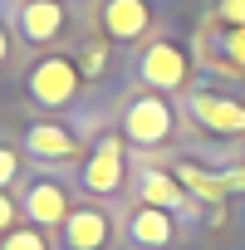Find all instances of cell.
<instances>
[{"mask_svg":"<svg viewBox=\"0 0 245 250\" xmlns=\"http://www.w3.org/2000/svg\"><path fill=\"white\" fill-rule=\"evenodd\" d=\"M25 147L35 157H44V162H69V157L83 152V138L74 128H59V123H35V128L25 133Z\"/></svg>","mask_w":245,"mask_h":250,"instance_id":"cell-8","label":"cell"},{"mask_svg":"<svg viewBox=\"0 0 245 250\" xmlns=\"http://www.w3.org/2000/svg\"><path fill=\"white\" fill-rule=\"evenodd\" d=\"M138 74H143V83H152V88H182V83H186V74H191V59H186V49H182V44L157 40V44H147V49H143Z\"/></svg>","mask_w":245,"mask_h":250,"instance_id":"cell-3","label":"cell"},{"mask_svg":"<svg viewBox=\"0 0 245 250\" xmlns=\"http://www.w3.org/2000/svg\"><path fill=\"white\" fill-rule=\"evenodd\" d=\"M0 250H49V245H44V235H40V230L30 226V230H10Z\"/></svg>","mask_w":245,"mask_h":250,"instance_id":"cell-15","label":"cell"},{"mask_svg":"<svg viewBox=\"0 0 245 250\" xmlns=\"http://www.w3.org/2000/svg\"><path fill=\"white\" fill-rule=\"evenodd\" d=\"M69 196H64V187L59 182H35L30 191H25V216L35 221V226H64L69 221Z\"/></svg>","mask_w":245,"mask_h":250,"instance_id":"cell-10","label":"cell"},{"mask_svg":"<svg viewBox=\"0 0 245 250\" xmlns=\"http://www.w3.org/2000/svg\"><path fill=\"white\" fill-rule=\"evenodd\" d=\"M25 88H30L35 103H44V108H64V103L79 98L83 74H79V64H74L69 54H44V59L25 74Z\"/></svg>","mask_w":245,"mask_h":250,"instance_id":"cell-1","label":"cell"},{"mask_svg":"<svg viewBox=\"0 0 245 250\" xmlns=\"http://www.w3.org/2000/svg\"><path fill=\"white\" fill-rule=\"evenodd\" d=\"M191 118L211 133H230V138L245 133V103L230 93H191Z\"/></svg>","mask_w":245,"mask_h":250,"instance_id":"cell-4","label":"cell"},{"mask_svg":"<svg viewBox=\"0 0 245 250\" xmlns=\"http://www.w3.org/2000/svg\"><path fill=\"white\" fill-rule=\"evenodd\" d=\"M221 182H225V191H245V167H225Z\"/></svg>","mask_w":245,"mask_h":250,"instance_id":"cell-20","label":"cell"},{"mask_svg":"<svg viewBox=\"0 0 245 250\" xmlns=\"http://www.w3.org/2000/svg\"><path fill=\"white\" fill-rule=\"evenodd\" d=\"M15 216H20V206H15L5 191H0V235H10V230H15Z\"/></svg>","mask_w":245,"mask_h":250,"instance_id":"cell-19","label":"cell"},{"mask_svg":"<svg viewBox=\"0 0 245 250\" xmlns=\"http://www.w3.org/2000/svg\"><path fill=\"white\" fill-rule=\"evenodd\" d=\"M15 177H20V157H15L10 147H0V191H5Z\"/></svg>","mask_w":245,"mask_h":250,"instance_id":"cell-18","label":"cell"},{"mask_svg":"<svg viewBox=\"0 0 245 250\" xmlns=\"http://www.w3.org/2000/svg\"><path fill=\"white\" fill-rule=\"evenodd\" d=\"M15 30L30 44H54L59 30H64V5L59 0H25V5L15 10Z\"/></svg>","mask_w":245,"mask_h":250,"instance_id":"cell-6","label":"cell"},{"mask_svg":"<svg viewBox=\"0 0 245 250\" xmlns=\"http://www.w3.org/2000/svg\"><path fill=\"white\" fill-rule=\"evenodd\" d=\"M172 177H177V182H182L191 196H201V201H211V206L225 196L221 172H206V167H196V162H177V167H172Z\"/></svg>","mask_w":245,"mask_h":250,"instance_id":"cell-13","label":"cell"},{"mask_svg":"<svg viewBox=\"0 0 245 250\" xmlns=\"http://www.w3.org/2000/svg\"><path fill=\"white\" fill-rule=\"evenodd\" d=\"M103 30L108 40H143L152 30V5L147 0H103Z\"/></svg>","mask_w":245,"mask_h":250,"instance_id":"cell-7","label":"cell"},{"mask_svg":"<svg viewBox=\"0 0 245 250\" xmlns=\"http://www.w3.org/2000/svg\"><path fill=\"white\" fill-rule=\"evenodd\" d=\"M108 216L98 206H74L69 221H64V245L69 250H103L108 245Z\"/></svg>","mask_w":245,"mask_h":250,"instance_id":"cell-9","label":"cell"},{"mask_svg":"<svg viewBox=\"0 0 245 250\" xmlns=\"http://www.w3.org/2000/svg\"><path fill=\"white\" fill-rule=\"evenodd\" d=\"M128 235H133V245H143V250H162V245H172V235H177L172 211H162V206H143V211H133Z\"/></svg>","mask_w":245,"mask_h":250,"instance_id":"cell-11","label":"cell"},{"mask_svg":"<svg viewBox=\"0 0 245 250\" xmlns=\"http://www.w3.org/2000/svg\"><path fill=\"white\" fill-rule=\"evenodd\" d=\"M138 196H143V206H162V211H182V206L191 201V191H186L172 172H143Z\"/></svg>","mask_w":245,"mask_h":250,"instance_id":"cell-12","label":"cell"},{"mask_svg":"<svg viewBox=\"0 0 245 250\" xmlns=\"http://www.w3.org/2000/svg\"><path fill=\"white\" fill-rule=\"evenodd\" d=\"M216 20L221 25H245V0H216Z\"/></svg>","mask_w":245,"mask_h":250,"instance_id":"cell-16","label":"cell"},{"mask_svg":"<svg viewBox=\"0 0 245 250\" xmlns=\"http://www.w3.org/2000/svg\"><path fill=\"white\" fill-rule=\"evenodd\" d=\"M122 133H128L133 143H143V147L167 143L172 138V108H167V98H157V93L133 98L128 113H122Z\"/></svg>","mask_w":245,"mask_h":250,"instance_id":"cell-2","label":"cell"},{"mask_svg":"<svg viewBox=\"0 0 245 250\" xmlns=\"http://www.w3.org/2000/svg\"><path fill=\"white\" fill-rule=\"evenodd\" d=\"M103 69H108V44H98V40L83 44V49H79V74H83V79H98Z\"/></svg>","mask_w":245,"mask_h":250,"instance_id":"cell-14","label":"cell"},{"mask_svg":"<svg viewBox=\"0 0 245 250\" xmlns=\"http://www.w3.org/2000/svg\"><path fill=\"white\" fill-rule=\"evenodd\" d=\"M5 59H10V30L0 25V64H5Z\"/></svg>","mask_w":245,"mask_h":250,"instance_id":"cell-21","label":"cell"},{"mask_svg":"<svg viewBox=\"0 0 245 250\" xmlns=\"http://www.w3.org/2000/svg\"><path fill=\"white\" fill-rule=\"evenodd\" d=\"M122 177H128V167H122V143L118 138H103L93 147V157L83 162V187L93 196H108V191L122 187Z\"/></svg>","mask_w":245,"mask_h":250,"instance_id":"cell-5","label":"cell"},{"mask_svg":"<svg viewBox=\"0 0 245 250\" xmlns=\"http://www.w3.org/2000/svg\"><path fill=\"white\" fill-rule=\"evenodd\" d=\"M225 54L235 64H245V25H225Z\"/></svg>","mask_w":245,"mask_h":250,"instance_id":"cell-17","label":"cell"}]
</instances>
